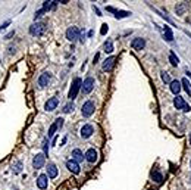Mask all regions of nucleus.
Here are the masks:
<instances>
[{
	"label": "nucleus",
	"instance_id": "6",
	"mask_svg": "<svg viewBox=\"0 0 191 190\" xmlns=\"http://www.w3.org/2000/svg\"><path fill=\"white\" fill-rule=\"evenodd\" d=\"M80 35H81V30L78 28V27H75V25H72L69 27L68 30H66V38L69 40V41H77L78 38H80Z\"/></svg>",
	"mask_w": 191,
	"mask_h": 190
},
{
	"label": "nucleus",
	"instance_id": "12",
	"mask_svg": "<svg viewBox=\"0 0 191 190\" xmlns=\"http://www.w3.org/2000/svg\"><path fill=\"white\" fill-rule=\"evenodd\" d=\"M115 64H116V58L115 56H109V58H106V61L103 62L102 69L104 72H110L113 69V67H115Z\"/></svg>",
	"mask_w": 191,
	"mask_h": 190
},
{
	"label": "nucleus",
	"instance_id": "31",
	"mask_svg": "<svg viewBox=\"0 0 191 190\" xmlns=\"http://www.w3.org/2000/svg\"><path fill=\"white\" fill-rule=\"evenodd\" d=\"M44 13H46V12H44V9H43V7H41V9H38V10L34 13V19H35V21H37V19H40V18L43 16Z\"/></svg>",
	"mask_w": 191,
	"mask_h": 190
},
{
	"label": "nucleus",
	"instance_id": "22",
	"mask_svg": "<svg viewBox=\"0 0 191 190\" xmlns=\"http://www.w3.org/2000/svg\"><path fill=\"white\" fill-rule=\"evenodd\" d=\"M103 50L106 55H109V53H112L115 49H113V41L112 40H107V41H104L103 44Z\"/></svg>",
	"mask_w": 191,
	"mask_h": 190
},
{
	"label": "nucleus",
	"instance_id": "9",
	"mask_svg": "<svg viewBox=\"0 0 191 190\" xmlns=\"http://www.w3.org/2000/svg\"><path fill=\"white\" fill-rule=\"evenodd\" d=\"M84 159L87 162H90V164H96L97 159H99V152L94 147H90L87 152H85V155H84Z\"/></svg>",
	"mask_w": 191,
	"mask_h": 190
},
{
	"label": "nucleus",
	"instance_id": "41",
	"mask_svg": "<svg viewBox=\"0 0 191 190\" xmlns=\"http://www.w3.org/2000/svg\"><path fill=\"white\" fill-rule=\"evenodd\" d=\"M190 143H191V133H190Z\"/></svg>",
	"mask_w": 191,
	"mask_h": 190
},
{
	"label": "nucleus",
	"instance_id": "18",
	"mask_svg": "<svg viewBox=\"0 0 191 190\" xmlns=\"http://www.w3.org/2000/svg\"><path fill=\"white\" fill-rule=\"evenodd\" d=\"M181 81H178V80H172L171 81V91L174 93L175 96H179V91H181Z\"/></svg>",
	"mask_w": 191,
	"mask_h": 190
},
{
	"label": "nucleus",
	"instance_id": "16",
	"mask_svg": "<svg viewBox=\"0 0 191 190\" xmlns=\"http://www.w3.org/2000/svg\"><path fill=\"white\" fill-rule=\"evenodd\" d=\"M66 168H68L72 174H75V175L81 173V167H80V164H77V162H75V161H72V159L66 161Z\"/></svg>",
	"mask_w": 191,
	"mask_h": 190
},
{
	"label": "nucleus",
	"instance_id": "2",
	"mask_svg": "<svg viewBox=\"0 0 191 190\" xmlns=\"http://www.w3.org/2000/svg\"><path fill=\"white\" fill-rule=\"evenodd\" d=\"M46 31V24L44 22H34L30 27V34L33 37H41Z\"/></svg>",
	"mask_w": 191,
	"mask_h": 190
},
{
	"label": "nucleus",
	"instance_id": "14",
	"mask_svg": "<svg viewBox=\"0 0 191 190\" xmlns=\"http://www.w3.org/2000/svg\"><path fill=\"white\" fill-rule=\"evenodd\" d=\"M57 105H59V97H50L47 102H46V105H44V111H47V112H53L56 108H57Z\"/></svg>",
	"mask_w": 191,
	"mask_h": 190
},
{
	"label": "nucleus",
	"instance_id": "39",
	"mask_svg": "<svg viewBox=\"0 0 191 190\" xmlns=\"http://www.w3.org/2000/svg\"><path fill=\"white\" fill-rule=\"evenodd\" d=\"M93 9H94V12H96V13H97V15H99V16H102V12H100V10H99V7H96V6H94V7H93Z\"/></svg>",
	"mask_w": 191,
	"mask_h": 190
},
{
	"label": "nucleus",
	"instance_id": "38",
	"mask_svg": "<svg viewBox=\"0 0 191 190\" xmlns=\"http://www.w3.org/2000/svg\"><path fill=\"white\" fill-rule=\"evenodd\" d=\"M99 58H100V55H99V53H96V55H94V58H93V64H97Z\"/></svg>",
	"mask_w": 191,
	"mask_h": 190
},
{
	"label": "nucleus",
	"instance_id": "40",
	"mask_svg": "<svg viewBox=\"0 0 191 190\" xmlns=\"http://www.w3.org/2000/svg\"><path fill=\"white\" fill-rule=\"evenodd\" d=\"M65 143H66V137L62 138V143H60V146H65Z\"/></svg>",
	"mask_w": 191,
	"mask_h": 190
},
{
	"label": "nucleus",
	"instance_id": "35",
	"mask_svg": "<svg viewBox=\"0 0 191 190\" xmlns=\"http://www.w3.org/2000/svg\"><path fill=\"white\" fill-rule=\"evenodd\" d=\"M107 30H109V27H107V24H103L102 25V30H100V34L102 35H104L106 33H107Z\"/></svg>",
	"mask_w": 191,
	"mask_h": 190
},
{
	"label": "nucleus",
	"instance_id": "43",
	"mask_svg": "<svg viewBox=\"0 0 191 190\" xmlns=\"http://www.w3.org/2000/svg\"><path fill=\"white\" fill-rule=\"evenodd\" d=\"M13 190H18V189H13Z\"/></svg>",
	"mask_w": 191,
	"mask_h": 190
},
{
	"label": "nucleus",
	"instance_id": "29",
	"mask_svg": "<svg viewBox=\"0 0 191 190\" xmlns=\"http://www.w3.org/2000/svg\"><path fill=\"white\" fill-rule=\"evenodd\" d=\"M152 178H153L156 183H162V181H163V175L159 173V171H155V173L152 174Z\"/></svg>",
	"mask_w": 191,
	"mask_h": 190
},
{
	"label": "nucleus",
	"instance_id": "28",
	"mask_svg": "<svg viewBox=\"0 0 191 190\" xmlns=\"http://www.w3.org/2000/svg\"><path fill=\"white\" fill-rule=\"evenodd\" d=\"M160 77H162V81H163L165 84H171V81H172V80H171V77H169V74H168V72H165V71H163V72H160Z\"/></svg>",
	"mask_w": 191,
	"mask_h": 190
},
{
	"label": "nucleus",
	"instance_id": "21",
	"mask_svg": "<svg viewBox=\"0 0 191 190\" xmlns=\"http://www.w3.org/2000/svg\"><path fill=\"white\" fill-rule=\"evenodd\" d=\"M57 3H59V1H43V9H44V12H49V10L56 9Z\"/></svg>",
	"mask_w": 191,
	"mask_h": 190
},
{
	"label": "nucleus",
	"instance_id": "42",
	"mask_svg": "<svg viewBox=\"0 0 191 190\" xmlns=\"http://www.w3.org/2000/svg\"><path fill=\"white\" fill-rule=\"evenodd\" d=\"M190 167H191V161H190Z\"/></svg>",
	"mask_w": 191,
	"mask_h": 190
},
{
	"label": "nucleus",
	"instance_id": "19",
	"mask_svg": "<svg viewBox=\"0 0 191 190\" xmlns=\"http://www.w3.org/2000/svg\"><path fill=\"white\" fill-rule=\"evenodd\" d=\"M163 37H165V40H166V41H169V43H172V41H174V33H172L171 27H168V25H165V27H163Z\"/></svg>",
	"mask_w": 191,
	"mask_h": 190
},
{
	"label": "nucleus",
	"instance_id": "15",
	"mask_svg": "<svg viewBox=\"0 0 191 190\" xmlns=\"http://www.w3.org/2000/svg\"><path fill=\"white\" fill-rule=\"evenodd\" d=\"M131 47H132L134 50H143V49L146 47V40H144L143 37L134 38V40L131 41Z\"/></svg>",
	"mask_w": 191,
	"mask_h": 190
},
{
	"label": "nucleus",
	"instance_id": "25",
	"mask_svg": "<svg viewBox=\"0 0 191 190\" xmlns=\"http://www.w3.org/2000/svg\"><path fill=\"white\" fill-rule=\"evenodd\" d=\"M129 15H131V12H128V10H116L115 18L116 19H122V18H128Z\"/></svg>",
	"mask_w": 191,
	"mask_h": 190
},
{
	"label": "nucleus",
	"instance_id": "5",
	"mask_svg": "<svg viewBox=\"0 0 191 190\" xmlns=\"http://www.w3.org/2000/svg\"><path fill=\"white\" fill-rule=\"evenodd\" d=\"M96 86V80L93 78V77H87L84 81H82V86H81V91L84 93V94H88V93H91L93 91V88Z\"/></svg>",
	"mask_w": 191,
	"mask_h": 190
},
{
	"label": "nucleus",
	"instance_id": "37",
	"mask_svg": "<svg viewBox=\"0 0 191 190\" xmlns=\"http://www.w3.org/2000/svg\"><path fill=\"white\" fill-rule=\"evenodd\" d=\"M106 10H107V12H112V13H116V9H115V7H112V6H107V7H106Z\"/></svg>",
	"mask_w": 191,
	"mask_h": 190
},
{
	"label": "nucleus",
	"instance_id": "8",
	"mask_svg": "<svg viewBox=\"0 0 191 190\" xmlns=\"http://www.w3.org/2000/svg\"><path fill=\"white\" fill-rule=\"evenodd\" d=\"M174 106L176 109H182L184 112H190V105L185 103V100H184V97H181V96H176L174 97Z\"/></svg>",
	"mask_w": 191,
	"mask_h": 190
},
{
	"label": "nucleus",
	"instance_id": "13",
	"mask_svg": "<svg viewBox=\"0 0 191 190\" xmlns=\"http://www.w3.org/2000/svg\"><path fill=\"white\" fill-rule=\"evenodd\" d=\"M57 174H59V170H57V167L53 164V162H49L47 164V167H46V175L49 177V178H56L57 177Z\"/></svg>",
	"mask_w": 191,
	"mask_h": 190
},
{
	"label": "nucleus",
	"instance_id": "20",
	"mask_svg": "<svg viewBox=\"0 0 191 190\" xmlns=\"http://www.w3.org/2000/svg\"><path fill=\"white\" fill-rule=\"evenodd\" d=\"M72 161H75L77 164L82 162V161H84V153H82L80 149H74V150H72Z\"/></svg>",
	"mask_w": 191,
	"mask_h": 190
},
{
	"label": "nucleus",
	"instance_id": "4",
	"mask_svg": "<svg viewBox=\"0 0 191 190\" xmlns=\"http://www.w3.org/2000/svg\"><path fill=\"white\" fill-rule=\"evenodd\" d=\"M50 81H52V72H49V71H44L40 77H38V80H37V84L40 88H44V87H47L50 84Z\"/></svg>",
	"mask_w": 191,
	"mask_h": 190
},
{
	"label": "nucleus",
	"instance_id": "17",
	"mask_svg": "<svg viewBox=\"0 0 191 190\" xmlns=\"http://www.w3.org/2000/svg\"><path fill=\"white\" fill-rule=\"evenodd\" d=\"M10 170H12V173L15 174H21L22 173V170H24V162L22 161H19V159H16V161H13V164L10 165Z\"/></svg>",
	"mask_w": 191,
	"mask_h": 190
},
{
	"label": "nucleus",
	"instance_id": "3",
	"mask_svg": "<svg viewBox=\"0 0 191 190\" xmlns=\"http://www.w3.org/2000/svg\"><path fill=\"white\" fill-rule=\"evenodd\" d=\"M81 112H82V117H84V118L91 117V115L96 112V103H94L93 100H87V102H84L82 108H81Z\"/></svg>",
	"mask_w": 191,
	"mask_h": 190
},
{
	"label": "nucleus",
	"instance_id": "10",
	"mask_svg": "<svg viewBox=\"0 0 191 190\" xmlns=\"http://www.w3.org/2000/svg\"><path fill=\"white\" fill-rule=\"evenodd\" d=\"M35 184H37V187L40 190H46L49 187V177L46 174H40L37 177V180H35Z\"/></svg>",
	"mask_w": 191,
	"mask_h": 190
},
{
	"label": "nucleus",
	"instance_id": "1",
	"mask_svg": "<svg viewBox=\"0 0 191 190\" xmlns=\"http://www.w3.org/2000/svg\"><path fill=\"white\" fill-rule=\"evenodd\" d=\"M81 86H82V80H81L80 77L74 78V81H72V84H71L69 93H68V99H69L71 102H72L74 99H77V96H78V93H80V90H81Z\"/></svg>",
	"mask_w": 191,
	"mask_h": 190
},
{
	"label": "nucleus",
	"instance_id": "24",
	"mask_svg": "<svg viewBox=\"0 0 191 190\" xmlns=\"http://www.w3.org/2000/svg\"><path fill=\"white\" fill-rule=\"evenodd\" d=\"M181 87L187 91V94H190L191 96V87H190V81L187 80V78H182L181 80Z\"/></svg>",
	"mask_w": 191,
	"mask_h": 190
},
{
	"label": "nucleus",
	"instance_id": "36",
	"mask_svg": "<svg viewBox=\"0 0 191 190\" xmlns=\"http://www.w3.org/2000/svg\"><path fill=\"white\" fill-rule=\"evenodd\" d=\"M184 9H185V4H182V6L176 7V12H178V13H182V12H184Z\"/></svg>",
	"mask_w": 191,
	"mask_h": 190
},
{
	"label": "nucleus",
	"instance_id": "34",
	"mask_svg": "<svg viewBox=\"0 0 191 190\" xmlns=\"http://www.w3.org/2000/svg\"><path fill=\"white\" fill-rule=\"evenodd\" d=\"M63 121H65V120H63V118H57V120H56V125H57V130H59V128H62V127H63Z\"/></svg>",
	"mask_w": 191,
	"mask_h": 190
},
{
	"label": "nucleus",
	"instance_id": "33",
	"mask_svg": "<svg viewBox=\"0 0 191 190\" xmlns=\"http://www.w3.org/2000/svg\"><path fill=\"white\" fill-rule=\"evenodd\" d=\"M15 33H16V31H15V30H12V31H9V33H7V34L4 35V37H3V38H4V40H10V38H12V37H13V35H15Z\"/></svg>",
	"mask_w": 191,
	"mask_h": 190
},
{
	"label": "nucleus",
	"instance_id": "7",
	"mask_svg": "<svg viewBox=\"0 0 191 190\" xmlns=\"http://www.w3.org/2000/svg\"><path fill=\"white\" fill-rule=\"evenodd\" d=\"M46 165V156L44 153H35L33 158V168L34 170H41Z\"/></svg>",
	"mask_w": 191,
	"mask_h": 190
},
{
	"label": "nucleus",
	"instance_id": "27",
	"mask_svg": "<svg viewBox=\"0 0 191 190\" xmlns=\"http://www.w3.org/2000/svg\"><path fill=\"white\" fill-rule=\"evenodd\" d=\"M56 130H57V125H56V122H53L52 125H50V128H49V133H47V138H49V140H50V138L54 136Z\"/></svg>",
	"mask_w": 191,
	"mask_h": 190
},
{
	"label": "nucleus",
	"instance_id": "11",
	"mask_svg": "<svg viewBox=\"0 0 191 190\" xmlns=\"http://www.w3.org/2000/svg\"><path fill=\"white\" fill-rule=\"evenodd\" d=\"M93 134H94V127L91 124H84L80 130V136L82 138H90Z\"/></svg>",
	"mask_w": 191,
	"mask_h": 190
},
{
	"label": "nucleus",
	"instance_id": "32",
	"mask_svg": "<svg viewBox=\"0 0 191 190\" xmlns=\"http://www.w3.org/2000/svg\"><path fill=\"white\" fill-rule=\"evenodd\" d=\"M9 25H10V21H9V19H7V21H4V22L0 25V33H1V31H4V30H6Z\"/></svg>",
	"mask_w": 191,
	"mask_h": 190
},
{
	"label": "nucleus",
	"instance_id": "26",
	"mask_svg": "<svg viewBox=\"0 0 191 190\" xmlns=\"http://www.w3.org/2000/svg\"><path fill=\"white\" fill-rule=\"evenodd\" d=\"M74 109H75L74 103H72V102H69V103H66L65 106H63L62 112H63V114H71V112H74Z\"/></svg>",
	"mask_w": 191,
	"mask_h": 190
},
{
	"label": "nucleus",
	"instance_id": "23",
	"mask_svg": "<svg viewBox=\"0 0 191 190\" xmlns=\"http://www.w3.org/2000/svg\"><path fill=\"white\" fill-rule=\"evenodd\" d=\"M169 62H171V65H172V67H178V64H179L178 56H176V55H175L172 50L169 52Z\"/></svg>",
	"mask_w": 191,
	"mask_h": 190
},
{
	"label": "nucleus",
	"instance_id": "30",
	"mask_svg": "<svg viewBox=\"0 0 191 190\" xmlns=\"http://www.w3.org/2000/svg\"><path fill=\"white\" fill-rule=\"evenodd\" d=\"M43 150H44V152H43L44 156L47 158V156H49V138L47 137L44 138V141H43Z\"/></svg>",
	"mask_w": 191,
	"mask_h": 190
}]
</instances>
